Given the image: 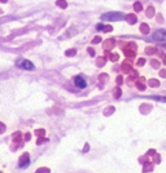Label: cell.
I'll return each instance as SVG.
<instances>
[{"instance_id": "obj_1", "label": "cell", "mask_w": 166, "mask_h": 173, "mask_svg": "<svg viewBox=\"0 0 166 173\" xmlns=\"http://www.w3.org/2000/svg\"><path fill=\"white\" fill-rule=\"evenodd\" d=\"M124 18V14H122V13H105V14H103V19H105V21H120V19H123Z\"/></svg>"}, {"instance_id": "obj_2", "label": "cell", "mask_w": 166, "mask_h": 173, "mask_svg": "<svg viewBox=\"0 0 166 173\" xmlns=\"http://www.w3.org/2000/svg\"><path fill=\"white\" fill-rule=\"evenodd\" d=\"M17 66L18 67H21V69H24V70H34V63H31L30 61H27V60H18L17 61Z\"/></svg>"}, {"instance_id": "obj_3", "label": "cell", "mask_w": 166, "mask_h": 173, "mask_svg": "<svg viewBox=\"0 0 166 173\" xmlns=\"http://www.w3.org/2000/svg\"><path fill=\"white\" fill-rule=\"evenodd\" d=\"M153 39H154V40H157V41L166 40V29H161V30H157V31H154Z\"/></svg>"}, {"instance_id": "obj_4", "label": "cell", "mask_w": 166, "mask_h": 173, "mask_svg": "<svg viewBox=\"0 0 166 173\" xmlns=\"http://www.w3.org/2000/svg\"><path fill=\"white\" fill-rule=\"evenodd\" d=\"M74 84H75L78 88H86L87 86V82H86V79L83 76H81V75H78V76H75L74 78Z\"/></svg>"}]
</instances>
